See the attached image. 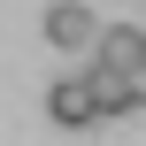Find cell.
Returning <instances> with one entry per match:
<instances>
[{
    "label": "cell",
    "mask_w": 146,
    "mask_h": 146,
    "mask_svg": "<svg viewBox=\"0 0 146 146\" xmlns=\"http://www.w3.org/2000/svg\"><path fill=\"white\" fill-rule=\"evenodd\" d=\"M92 62H100V69H139V62H146V31H139V23L92 31Z\"/></svg>",
    "instance_id": "3"
},
{
    "label": "cell",
    "mask_w": 146,
    "mask_h": 146,
    "mask_svg": "<svg viewBox=\"0 0 146 146\" xmlns=\"http://www.w3.org/2000/svg\"><path fill=\"white\" fill-rule=\"evenodd\" d=\"M46 123H62V131H85V123H100V115H92V92H85V77H54V85H46Z\"/></svg>",
    "instance_id": "2"
},
{
    "label": "cell",
    "mask_w": 146,
    "mask_h": 146,
    "mask_svg": "<svg viewBox=\"0 0 146 146\" xmlns=\"http://www.w3.org/2000/svg\"><path fill=\"white\" fill-rule=\"evenodd\" d=\"M85 92H92V115H100V123H115V115H139V108H131V85H123V69H100V62H92V69H85Z\"/></svg>",
    "instance_id": "4"
},
{
    "label": "cell",
    "mask_w": 146,
    "mask_h": 146,
    "mask_svg": "<svg viewBox=\"0 0 146 146\" xmlns=\"http://www.w3.org/2000/svg\"><path fill=\"white\" fill-rule=\"evenodd\" d=\"M38 31H46V46H69V54H77V46H92V31H100V23H92V8H85V0H54V8L38 15Z\"/></svg>",
    "instance_id": "1"
},
{
    "label": "cell",
    "mask_w": 146,
    "mask_h": 146,
    "mask_svg": "<svg viewBox=\"0 0 146 146\" xmlns=\"http://www.w3.org/2000/svg\"><path fill=\"white\" fill-rule=\"evenodd\" d=\"M123 85H131V108H146V62H139V69H123Z\"/></svg>",
    "instance_id": "5"
}]
</instances>
